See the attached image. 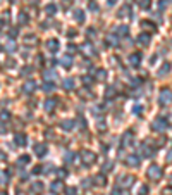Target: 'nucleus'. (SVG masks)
<instances>
[{
    "label": "nucleus",
    "instance_id": "obj_1",
    "mask_svg": "<svg viewBox=\"0 0 172 195\" xmlns=\"http://www.w3.org/2000/svg\"><path fill=\"white\" fill-rule=\"evenodd\" d=\"M146 176H148L150 180H153V181H159V180L164 176V169H162L159 164H152V166L146 169Z\"/></svg>",
    "mask_w": 172,
    "mask_h": 195
},
{
    "label": "nucleus",
    "instance_id": "obj_2",
    "mask_svg": "<svg viewBox=\"0 0 172 195\" xmlns=\"http://www.w3.org/2000/svg\"><path fill=\"white\" fill-rule=\"evenodd\" d=\"M81 162L84 166H91L96 162V154L91 150H81Z\"/></svg>",
    "mask_w": 172,
    "mask_h": 195
},
{
    "label": "nucleus",
    "instance_id": "obj_3",
    "mask_svg": "<svg viewBox=\"0 0 172 195\" xmlns=\"http://www.w3.org/2000/svg\"><path fill=\"white\" fill-rule=\"evenodd\" d=\"M172 102V92L169 88H162L159 93V104L160 105H169Z\"/></svg>",
    "mask_w": 172,
    "mask_h": 195
},
{
    "label": "nucleus",
    "instance_id": "obj_4",
    "mask_svg": "<svg viewBox=\"0 0 172 195\" xmlns=\"http://www.w3.org/2000/svg\"><path fill=\"white\" fill-rule=\"evenodd\" d=\"M169 128V123L164 119V118H157L155 121H153V124H152V130L153 131H165Z\"/></svg>",
    "mask_w": 172,
    "mask_h": 195
},
{
    "label": "nucleus",
    "instance_id": "obj_5",
    "mask_svg": "<svg viewBox=\"0 0 172 195\" xmlns=\"http://www.w3.org/2000/svg\"><path fill=\"white\" fill-rule=\"evenodd\" d=\"M133 183H134V178L133 176H121V180L117 181V185L121 188H131Z\"/></svg>",
    "mask_w": 172,
    "mask_h": 195
},
{
    "label": "nucleus",
    "instance_id": "obj_6",
    "mask_svg": "<svg viewBox=\"0 0 172 195\" xmlns=\"http://www.w3.org/2000/svg\"><path fill=\"white\" fill-rule=\"evenodd\" d=\"M21 90H22V93L31 95V93H34V90H36V83L29 79V81H26V83L22 85V88H21Z\"/></svg>",
    "mask_w": 172,
    "mask_h": 195
},
{
    "label": "nucleus",
    "instance_id": "obj_7",
    "mask_svg": "<svg viewBox=\"0 0 172 195\" xmlns=\"http://www.w3.org/2000/svg\"><path fill=\"white\" fill-rule=\"evenodd\" d=\"M140 156H141V157H152V156H153L152 147H150L148 143H141V145H140Z\"/></svg>",
    "mask_w": 172,
    "mask_h": 195
},
{
    "label": "nucleus",
    "instance_id": "obj_8",
    "mask_svg": "<svg viewBox=\"0 0 172 195\" xmlns=\"http://www.w3.org/2000/svg\"><path fill=\"white\" fill-rule=\"evenodd\" d=\"M141 57H143V55H141L140 52H134V54H131V55H129V59H127V60H129V64H131L133 67H138V66H140V62H141Z\"/></svg>",
    "mask_w": 172,
    "mask_h": 195
},
{
    "label": "nucleus",
    "instance_id": "obj_9",
    "mask_svg": "<svg viewBox=\"0 0 172 195\" xmlns=\"http://www.w3.org/2000/svg\"><path fill=\"white\" fill-rule=\"evenodd\" d=\"M55 107H57V99L48 97V99L45 100V111H47V112H53Z\"/></svg>",
    "mask_w": 172,
    "mask_h": 195
},
{
    "label": "nucleus",
    "instance_id": "obj_10",
    "mask_svg": "<svg viewBox=\"0 0 172 195\" xmlns=\"http://www.w3.org/2000/svg\"><path fill=\"white\" fill-rule=\"evenodd\" d=\"M33 150H34V154H36L38 157H43V156L47 154V145H45V143H34V145H33Z\"/></svg>",
    "mask_w": 172,
    "mask_h": 195
},
{
    "label": "nucleus",
    "instance_id": "obj_11",
    "mask_svg": "<svg viewBox=\"0 0 172 195\" xmlns=\"http://www.w3.org/2000/svg\"><path fill=\"white\" fill-rule=\"evenodd\" d=\"M126 164H127V166H131V168H138V166H140V156H136V154L127 156Z\"/></svg>",
    "mask_w": 172,
    "mask_h": 195
},
{
    "label": "nucleus",
    "instance_id": "obj_12",
    "mask_svg": "<svg viewBox=\"0 0 172 195\" xmlns=\"http://www.w3.org/2000/svg\"><path fill=\"white\" fill-rule=\"evenodd\" d=\"M45 47H47L48 52H57V50H59V41H57L55 38H50V40H47Z\"/></svg>",
    "mask_w": 172,
    "mask_h": 195
},
{
    "label": "nucleus",
    "instance_id": "obj_13",
    "mask_svg": "<svg viewBox=\"0 0 172 195\" xmlns=\"http://www.w3.org/2000/svg\"><path fill=\"white\" fill-rule=\"evenodd\" d=\"M43 190H45V185H43L41 181H34V183L31 185V192H33L34 195L43 194Z\"/></svg>",
    "mask_w": 172,
    "mask_h": 195
},
{
    "label": "nucleus",
    "instance_id": "obj_14",
    "mask_svg": "<svg viewBox=\"0 0 172 195\" xmlns=\"http://www.w3.org/2000/svg\"><path fill=\"white\" fill-rule=\"evenodd\" d=\"M74 123H76V121H72V119H64V121H60V128H62L64 131H72Z\"/></svg>",
    "mask_w": 172,
    "mask_h": 195
},
{
    "label": "nucleus",
    "instance_id": "obj_15",
    "mask_svg": "<svg viewBox=\"0 0 172 195\" xmlns=\"http://www.w3.org/2000/svg\"><path fill=\"white\" fill-rule=\"evenodd\" d=\"M93 181H95L96 187H105V185H107V176H105L103 173H100V175H96V176L93 178Z\"/></svg>",
    "mask_w": 172,
    "mask_h": 195
},
{
    "label": "nucleus",
    "instance_id": "obj_16",
    "mask_svg": "<svg viewBox=\"0 0 172 195\" xmlns=\"http://www.w3.org/2000/svg\"><path fill=\"white\" fill-rule=\"evenodd\" d=\"M81 50H83V54H84V55H88V57H90V55H95V48H93V47H91V43H88V41L81 45Z\"/></svg>",
    "mask_w": 172,
    "mask_h": 195
},
{
    "label": "nucleus",
    "instance_id": "obj_17",
    "mask_svg": "<svg viewBox=\"0 0 172 195\" xmlns=\"http://www.w3.org/2000/svg\"><path fill=\"white\" fill-rule=\"evenodd\" d=\"M138 43L143 45V47H148V45H150V35H148V33H141V35L138 36Z\"/></svg>",
    "mask_w": 172,
    "mask_h": 195
},
{
    "label": "nucleus",
    "instance_id": "obj_18",
    "mask_svg": "<svg viewBox=\"0 0 172 195\" xmlns=\"http://www.w3.org/2000/svg\"><path fill=\"white\" fill-rule=\"evenodd\" d=\"M60 64H62V67H71V66H72V55H71V54H65V55H62V59H60Z\"/></svg>",
    "mask_w": 172,
    "mask_h": 195
},
{
    "label": "nucleus",
    "instance_id": "obj_19",
    "mask_svg": "<svg viewBox=\"0 0 172 195\" xmlns=\"http://www.w3.org/2000/svg\"><path fill=\"white\" fill-rule=\"evenodd\" d=\"M95 78H96V81L103 83V81L107 79V71H105V69H96V71H95Z\"/></svg>",
    "mask_w": 172,
    "mask_h": 195
},
{
    "label": "nucleus",
    "instance_id": "obj_20",
    "mask_svg": "<svg viewBox=\"0 0 172 195\" xmlns=\"http://www.w3.org/2000/svg\"><path fill=\"white\" fill-rule=\"evenodd\" d=\"M14 142H16V145H19V147H24V145H26V135H22V133H16V137H14Z\"/></svg>",
    "mask_w": 172,
    "mask_h": 195
},
{
    "label": "nucleus",
    "instance_id": "obj_21",
    "mask_svg": "<svg viewBox=\"0 0 172 195\" xmlns=\"http://www.w3.org/2000/svg\"><path fill=\"white\" fill-rule=\"evenodd\" d=\"M43 78H45L47 81H53V79L57 78V73H55L53 69H47V71H43Z\"/></svg>",
    "mask_w": 172,
    "mask_h": 195
},
{
    "label": "nucleus",
    "instance_id": "obj_22",
    "mask_svg": "<svg viewBox=\"0 0 172 195\" xmlns=\"http://www.w3.org/2000/svg\"><path fill=\"white\" fill-rule=\"evenodd\" d=\"M74 86H76V85H74V79H72V78H65V79L62 81V88H64V90H67V92H69V90H72Z\"/></svg>",
    "mask_w": 172,
    "mask_h": 195
},
{
    "label": "nucleus",
    "instance_id": "obj_23",
    "mask_svg": "<svg viewBox=\"0 0 172 195\" xmlns=\"http://www.w3.org/2000/svg\"><path fill=\"white\" fill-rule=\"evenodd\" d=\"M17 48V45H16V41L14 40H7V43H5V47H3V50L7 52V54H10V52H14Z\"/></svg>",
    "mask_w": 172,
    "mask_h": 195
},
{
    "label": "nucleus",
    "instance_id": "obj_24",
    "mask_svg": "<svg viewBox=\"0 0 172 195\" xmlns=\"http://www.w3.org/2000/svg\"><path fill=\"white\" fill-rule=\"evenodd\" d=\"M50 188H52V192H53V194H60L64 187H62V181H60V180H57V181H53V183L50 185Z\"/></svg>",
    "mask_w": 172,
    "mask_h": 195
},
{
    "label": "nucleus",
    "instance_id": "obj_25",
    "mask_svg": "<svg viewBox=\"0 0 172 195\" xmlns=\"http://www.w3.org/2000/svg\"><path fill=\"white\" fill-rule=\"evenodd\" d=\"M119 17H126V16H131V9H129V5H124L121 10H119V14H117Z\"/></svg>",
    "mask_w": 172,
    "mask_h": 195
},
{
    "label": "nucleus",
    "instance_id": "obj_26",
    "mask_svg": "<svg viewBox=\"0 0 172 195\" xmlns=\"http://www.w3.org/2000/svg\"><path fill=\"white\" fill-rule=\"evenodd\" d=\"M28 21H29V17H28L26 12H21V14L17 16V22H19V24H28Z\"/></svg>",
    "mask_w": 172,
    "mask_h": 195
},
{
    "label": "nucleus",
    "instance_id": "obj_27",
    "mask_svg": "<svg viewBox=\"0 0 172 195\" xmlns=\"http://www.w3.org/2000/svg\"><path fill=\"white\" fill-rule=\"evenodd\" d=\"M115 33H117V36H126V35L129 33V28H127V26H119V28L115 29Z\"/></svg>",
    "mask_w": 172,
    "mask_h": 195
},
{
    "label": "nucleus",
    "instance_id": "obj_28",
    "mask_svg": "<svg viewBox=\"0 0 172 195\" xmlns=\"http://www.w3.org/2000/svg\"><path fill=\"white\" fill-rule=\"evenodd\" d=\"M131 142H133V133H131V131H127V133L122 137V145L126 147V145H129Z\"/></svg>",
    "mask_w": 172,
    "mask_h": 195
},
{
    "label": "nucleus",
    "instance_id": "obj_29",
    "mask_svg": "<svg viewBox=\"0 0 172 195\" xmlns=\"http://www.w3.org/2000/svg\"><path fill=\"white\" fill-rule=\"evenodd\" d=\"M74 19H76L79 24L84 22V12H83V10H76V12H74Z\"/></svg>",
    "mask_w": 172,
    "mask_h": 195
},
{
    "label": "nucleus",
    "instance_id": "obj_30",
    "mask_svg": "<svg viewBox=\"0 0 172 195\" xmlns=\"http://www.w3.org/2000/svg\"><path fill=\"white\" fill-rule=\"evenodd\" d=\"M169 71H171V64H169V62H165V64L160 67V71H159V76H165Z\"/></svg>",
    "mask_w": 172,
    "mask_h": 195
},
{
    "label": "nucleus",
    "instance_id": "obj_31",
    "mask_svg": "<svg viewBox=\"0 0 172 195\" xmlns=\"http://www.w3.org/2000/svg\"><path fill=\"white\" fill-rule=\"evenodd\" d=\"M45 12H47V14H48V16H53V14H55V12H57V7H55V5H53V3H48V5H47V7H45Z\"/></svg>",
    "mask_w": 172,
    "mask_h": 195
},
{
    "label": "nucleus",
    "instance_id": "obj_32",
    "mask_svg": "<svg viewBox=\"0 0 172 195\" xmlns=\"http://www.w3.org/2000/svg\"><path fill=\"white\" fill-rule=\"evenodd\" d=\"M22 40L26 41V45H33V43H36V36H34V35H26Z\"/></svg>",
    "mask_w": 172,
    "mask_h": 195
},
{
    "label": "nucleus",
    "instance_id": "obj_33",
    "mask_svg": "<svg viewBox=\"0 0 172 195\" xmlns=\"http://www.w3.org/2000/svg\"><path fill=\"white\" fill-rule=\"evenodd\" d=\"M29 161H31V159H29V156H22V157H19V159H17V164L22 168V166L29 164Z\"/></svg>",
    "mask_w": 172,
    "mask_h": 195
},
{
    "label": "nucleus",
    "instance_id": "obj_34",
    "mask_svg": "<svg viewBox=\"0 0 172 195\" xmlns=\"http://www.w3.org/2000/svg\"><path fill=\"white\" fill-rule=\"evenodd\" d=\"M105 97H107V99H114V97H115V88H114V86H109V88L105 90Z\"/></svg>",
    "mask_w": 172,
    "mask_h": 195
},
{
    "label": "nucleus",
    "instance_id": "obj_35",
    "mask_svg": "<svg viewBox=\"0 0 172 195\" xmlns=\"http://www.w3.org/2000/svg\"><path fill=\"white\" fill-rule=\"evenodd\" d=\"M141 26H143V28H146V29H150V31H155V24H153L152 21H143V22H141Z\"/></svg>",
    "mask_w": 172,
    "mask_h": 195
},
{
    "label": "nucleus",
    "instance_id": "obj_36",
    "mask_svg": "<svg viewBox=\"0 0 172 195\" xmlns=\"http://www.w3.org/2000/svg\"><path fill=\"white\" fill-rule=\"evenodd\" d=\"M83 188H90V187H93L95 185V181H93V178H86V180H83Z\"/></svg>",
    "mask_w": 172,
    "mask_h": 195
},
{
    "label": "nucleus",
    "instance_id": "obj_37",
    "mask_svg": "<svg viewBox=\"0 0 172 195\" xmlns=\"http://www.w3.org/2000/svg\"><path fill=\"white\" fill-rule=\"evenodd\" d=\"M114 169V164L112 162H105V166H102V173L105 171V173H109V171H112Z\"/></svg>",
    "mask_w": 172,
    "mask_h": 195
},
{
    "label": "nucleus",
    "instance_id": "obj_38",
    "mask_svg": "<svg viewBox=\"0 0 172 195\" xmlns=\"http://www.w3.org/2000/svg\"><path fill=\"white\" fill-rule=\"evenodd\" d=\"M88 7H90V10H93V12H96V10H98V3H96V2H90V3H88Z\"/></svg>",
    "mask_w": 172,
    "mask_h": 195
},
{
    "label": "nucleus",
    "instance_id": "obj_39",
    "mask_svg": "<svg viewBox=\"0 0 172 195\" xmlns=\"http://www.w3.org/2000/svg\"><path fill=\"white\" fill-rule=\"evenodd\" d=\"M43 90H45V92H52V90H53V85H52V81L45 83V85H43Z\"/></svg>",
    "mask_w": 172,
    "mask_h": 195
},
{
    "label": "nucleus",
    "instance_id": "obj_40",
    "mask_svg": "<svg viewBox=\"0 0 172 195\" xmlns=\"http://www.w3.org/2000/svg\"><path fill=\"white\" fill-rule=\"evenodd\" d=\"M7 183H9V175H7V173H5V171H3V173H2V185H3V187H5V185H7Z\"/></svg>",
    "mask_w": 172,
    "mask_h": 195
},
{
    "label": "nucleus",
    "instance_id": "obj_41",
    "mask_svg": "<svg viewBox=\"0 0 172 195\" xmlns=\"http://www.w3.org/2000/svg\"><path fill=\"white\" fill-rule=\"evenodd\" d=\"M162 195H172V187H165V188H162Z\"/></svg>",
    "mask_w": 172,
    "mask_h": 195
},
{
    "label": "nucleus",
    "instance_id": "obj_42",
    "mask_svg": "<svg viewBox=\"0 0 172 195\" xmlns=\"http://www.w3.org/2000/svg\"><path fill=\"white\" fill-rule=\"evenodd\" d=\"M140 7H141V9H148V7H150V0H141V2H140Z\"/></svg>",
    "mask_w": 172,
    "mask_h": 195
},
{
    "label": "nucleus",
    "instance_id": "obj_43",
    "mask_svg": "<svg viewBox=\"0 0 172 195\" xmlns=\"http://www.w3.org/2000/svg\"><path fill=\"white\" fill-rule=\"evenodd\" d=\"M109 41H110V45H117L119 43V36L115 38V36H109Z\"/></svg>",
    "mask_w": 172,
    "mask_h": 195
},
{
    "label": "nucleus",
    "instance_id": "obj_44",
    "mask_svg": "<svg viewBox=\"0 0 172 195\" xmlns=\"http://www.w3.org/2000/svg\"><path fill=\"white\" fill-rule=\"evenodd\" d=\"M72 157H74V154H72V152H67V154H65V157H64V161H65V162H71V161H72Z\"/></svg>",
    "mask_w": 172,
    "mask_h": 195
},
{
    "label": "nucleus",
    "instance_id": "obj_45",
    "mask_svg": "<svg viewBox=\"0 0 172 195\" xmlns=\"http://www.w3.org/2000/svg\"><path fill=\"white\" fill-rule=\"evenodd\" d=\"M52 171H53L52 164H45V168H43V173H47V175H48V173H52Z\"/></svg>",
    "mask_w": 172,
    "mask_h": 195
},
{
    "label": "nucleus",
    "instance_id": "obj_46",
    "mask_svg": "<svg viewBox=\"0 0 172 195\" xmlns=\"http://www.w3.org/2000/svg\"><path fill=\"white\" fill-rule=\"evenodd\" d=\"M65 192H67V195H78V190H76L74 187H69Z\"/></svg>",
    "mask_w": 172,
    "mask_h": 195
},
{
    "label": "nucleus",
    "instance_id": "obj_47",
    "mask_svg": "<svg viewBox=\"0 0 172 195\" xmlns=\"http://www.w3.org/2000/svg\"><path fill=\"white\" fill-rule=\"evenodd\" d=\"M31 73H33V67H24V71H22L21 74H22V76H28V74H31Z\"/></svg>",
    "mask_w": 172,
    "mask_h": 195
},
{
    "label": "nucleus",
    "instance_id": "obj_48",
    "mask_svg": "<svg viewBox=\"0 0 172 195\" xmlns=\"http://www.w3.org/2000/svg\"><path fill=\"white\" fill-rule=\"evenodd\" d=\"M9 118H10V114L7 111H2V123H5V119H9Z\"/></svg>",
    "mask_w": 172,
    "mask_h": 195
},
{
    "label": "nucleus",
    "instance_id": "obj_49",
    "mask_svg": "<svg viewBox=\"0 0 172 195\" xmlns=\"http://www.w3.org/2000/svg\"><path fill=\"white\" fill-rule=\"evenodd\" d=\"M140 195H148V187H145V185H143V187L140 188Z\"/></svg>",
    "mask_w": 172,
    "mask_h": 195
},
{
    "label": "nucleus",
    "instance_id": "obj_50",
    "mask_svg": "<svg viewBox=\"0 0 172 195\" xmlns=\"http://www.w3.org/2000/svg\"><path fill=\"white\" fill-rule=\"evenodd\" d=\"M83 83H84V86H88V85H91V78H88V76H84V78H83Z\"/></svg>",
    "mask_w": 172,
    "mask_h": 195
},
{
    "label": "nucleus",
    "instance_id": "obj_51",
    "mask_svg": "<svg viewBox=\"0 0 172 195\" xmlns=\"http://www.w3.org/2000/svg\"><path fill=\"white\" fill-rule=\"evenodd\" d=\"M57 173H59V176H60V178H65V176H67V171H65V169H59Z\"/></svg>",
    "mask_w": 172,
    "mask_h": 195
},
{
    "label": "nucleus",
    "instance_id": "obj_52",
    "mask_svg": "<svg viewBox=\"0 0 172 195\" xmlns=\"http://www.w3.org/2000/svg\"><path fill=\"white\" fill-rule=\"evenodd\" d=\"M112 195H121V187H119V185L112 190Z\"/></svg>",
    "mask_w": 172,
    "mask_h": 195
},
{
    "label": "nucleus",
    "instance_id": "obj_53",
    "mask_svg": "<svg viewBox=\"0 0 172 195\" xmlns=\"http://www.w3.org/2000/svg\"><path fill=\"white\" fill-rule=\"evenodd\" d=\"M164 143H165V138H164V137H160V140H157V147H162Z\"/></svg>",
    "mask_w": 172,
    "mask_h": 195
},
{
    "label": "nucleus",
    "instance_id": "obj_54",
    "mask_svg": "<svg viewBox=\"0 0 172 195\" xmlns=\"http://www.w3.org/2000/svg\"><path fill=\"white\" fill-rule=\"evenodd\" d=\"M84 126H86V121L83 118H79V128H84Z\"/></svg>",
    "mask_w": 172,
    "mask_h": 195
},
{
    "label": "nucleus",
    "instance_id": "obj_55",
    "mask_svg": "<svg viewBox=\"0 0 172 195\" xmlns=\"http://www.w3.org/2000/svg\"><path fill=\"white\" fill-rule=\"evenodd\" d=\"M133 112H134V114H140V112H141V107H140V105H136V107L133 109Z\"/></svg>",
    "mask_w": 172,
    "mask_h": 195
},
{
    "label": "nucleus",
    "instance_id": "obj_56",
    "mask_svg": "<svg viewBox=\"0 0 172 195\" xmlns=\"http://www.w3.org/2000/svg\"><path fill=\"white\" fill-rule=\"evenodd\" d=\"M9 35H10V36H16V35H17V29H16V28H14V29H10V31H9Z\"/></svg>",
    "mask_w": 172,
    "mask_h": 195
},
{
    "label": "nucleus",
    "instance_id": "obj_57",
    "mask_svg": "<svg viewBox=\"0 0 172 195\" xmlns=\"http://www.w3.org/2000/svg\"><path fill=\"white\" fill-rule=\"evenodd\" d=\"M98 130H105V121H103V123H102V121L98 123Z\"/></svg>",
    "mask_w": 172,
    "mask_h": 195
},
{
    "label": "nucleus",
    "instance_id": "obj_58",
    "mask_svg": "<svg viewBox=\"0 0 172 195\" xmlns=\"http://www.w3.org/2000/svg\"><path fill=\"white\" fill-rule=\"evenodd\" d=\"M167 162H172V150L167 154Z\"/></svg>",
    "mask_w": 172,
    "mask_h": 195
},
{
    "label": "nucleus",
    "instance_id": "obj_59",
    "mask_svg": "<svg viewBox=\"0 0 172 195\" xmlns=\"http://www.w3.org/2000/svg\"><path fill=\"white\" fill-rule=\"evenodd\" d=\"M88 36H95V29H88Z\"/></svg>",
    "mask_w": 172,
    "mask_h": 195
},
{
    "label": "nucleus",
    "instance_id": "obj_60",
    "mask_svg": "<svg viewBox=\"0 0 172 195\" xmlns=\"http://www.w3.org/2000/svg\"><path fill=\"white\" fill-rule=\"evenodd\" d=\"M109 3H110V5H114V3H115V0H109Z\"/></svg>",
    "mask_w": 172,
    "mask_h": 195
},
{
    "label": "nucleus",
    "instance_id": "obj_61",
    "mask_svg": "<svg viewBox=\"0 0 172 195\" xmlns=\"http://www.w3.org/2000/svg\"><path fill=\"white\" fill-rule=\"evenodd\" d=\"M2 195H7V192H2Z\"/></svg>",
    "mask_w": 172,
    "mask_h": 195
}]
</instances>
